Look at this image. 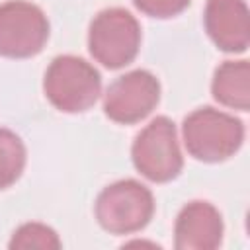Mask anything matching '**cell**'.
<instances>
[{
  "label": "cell",
  "instance_id": "3",
  "mask_svg": "<svg viewBox=\"0 0 250 250\" xmlns=\"http://www.w3.org/2000/svg\"><path fill=\"white\" fill-rule=\"evenodd\" d=\"M154 213L148 188L135 180L107 186L96 199V219L111 234H131L145 229Z\"/></svg>",
  "mask_w": 250,
  "mask_h": 250
},
{
  "label": "cell",
  "instance_id": "8",
  "mask_svg": "<svg viewBox=\"0 0 250 250\" xmlns=\"http://www.w3.org/2000/svg\"><path fill=\"white\" fill-rule=\"evenodd\" d=\"M205 29L225 53H244L250 43L248 6L244 0H207Z\"/></svg>",
  "mask_w": 250,
  "mask_h": 250
},
{
  "label": "cell",
  "instance_id": "10",
  "mask_svg": "<svg viewBox=\"0 0 250 250\" xmlns=\"http://www.w3.org/2000/svg\"><path fill=\"white\" fill-rule=\"evenodd\" d=\"M213 98L232 109L250 107V64L248 61H225L213 76Z\"/></svg>",
  "mask_w": 250,
  "mask_h": 250
},
{
  "label": "cell",
  "instance_id": "7",
  "mask_svg": "<svg viewBox=\"0 0 250 250\" xmlns=\"http://www.w3.org/2000/svg\"><path fill=\"white\" fill-rule=\"evenodd\" d=\"M160 100V84L146 70H133L119 76L105 92V115L123 125L145 119Z\"/></svg>",
  "mask_w": 250,
  "mask_h": 250
},
{
  "label": "cell",
  "instance_id": "6",
  "mask_svg": "<svg viewBox=\"0 0 250 250\" xmlns=\"http://www.w3.org/2000/svg\"><path fill=\"white\" fill-rule=\"evenodd\" d=\"M49 37L45 14L31 2L10 0L0 4V55L27 59L37 55Z\"/></svg>",
  "mask_w": 250,
  "mask_h": 250
},
{
  "label": "cell",
  "instance_id": "12",
  "mask_svg": "<svg viewBox=\"0 0 250 250\" xmlns=\"http://www.w3.org/2000/svg\"><path fill=\"white\" fill-rule=\"evenodd\" d=\"M12 250H29V248H37V250H59L61 248V240L57 236V232L41 223H25L21 225L10 244Z\"/></svg>",
  "mask_w": 250,
  "mask_h": 250
},
{
  "label": "cell",
  "instance_id": "5",
  "mask_svg": "<svg viewBox=\"0 0 250 250\" xmlns=\"http://www.w3.org/2000/svg\"><path fill=\"white\" fill-rule=\"evenodd\" d=\"M133 164L150 182L174 180L184 166L176 139V127L168 117L152 119L133 143Z\"/></svg>",
  "mask_w": 250,
  "mask_h": 250
},
{
  "label": "cell",
  "instance_id": "1",
  "mask_svg": "<svg viewBox=\"0 0 250 250\" xmlns=\"http://www.w3.org/2000/svg\"><path fill=\"white\" fill-rule=\"evenodd\" d=\"M242 141V121L225 111L201 107L184 119V145L195 160L223 162L240 148Z\"/></svg>",
  "mask_w": 250,
  "mask_h": 250
},
{
  "label": "cell",
  "instance_id": "13",
  "mask_svg": "<svg viewBox=\"0 0 250 250\" xmlns=\"http://www.w3.org/2000/svg\"><path fill=\"white\" fill-rule=\"evenodd\" d=\"M133 2L143 14L164 20L184 12L191 0H133Z\"/></svg>",
  "mask_w": 250,
  "mask_h": 250
},
{
  "label": "cell",
  "instance_id": "4",
  "mask_svg": "<svg viewBox=\"0 0 250 250\" xmlns=\"http://www.w3.org/2000/svg\"><path fill=\"white\" fill-rule=\"evenodd\" d=\"M88 47L92 57L105 68H121L129 64L139 53V21L123 8L104 10L90 23Z\"/></svg>",
  "mask_w": 250,
  "mask_h": 250
},
{
  "label": "cell",
  "instance_id": "9",
  "mask_svg": "<svg viewBox=\"0 0 250 250\" xmlns=\"http://www.w3.org/2000/svg\"><path fill=\"white\" fill-rule=\"evenodd\" d=\"M174 238L178 250H213L223 240L221 213L207 201L188 203L174 227Z\"/></svg>",
  "mask_w": 250,
  "mask_h": 250
},
{
  "label": "cell",
  "instance_id": "2",
  "mask_svg": "<svg viewBox=\"0 0 250 250\" xmlns=\"http://www.w3.org/2000/svg\"><path fill=\"white\" fill-rule=\"evenodd\" d=\"M43 90L57 109L64 113H80L96 104L102 90V78L84 59L62 55L49 64Z\"/></svg>",
  "mask_w": 250,
  "mask_h": 250
},
{
  "label": "cell",
  "instance_id": "11",
  "mask_svg": "<svg viewBox=\"0 0 250 250\" xmlns=\"http://www.w3.org/2000/svg\"><path fill=\"white\" fill-rule=\"evenodd\" d=\"M25 166V146L21 139L0 127V189L10 188L21 176Z\"/></svg>",
  "mask_w": 250,
  "mask_h": 250
}]
</instances>
